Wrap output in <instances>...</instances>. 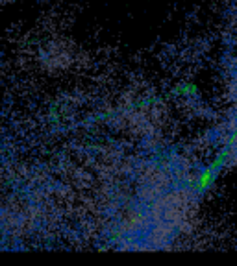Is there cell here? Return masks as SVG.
I'll return each instance as SVG.
<instances>
[]
</instances>
